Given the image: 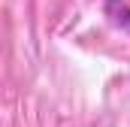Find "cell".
<instances>
[{"label":"cell","mask_w":130,"mask_h":127,"mask_svg":"<svg viewBox=\"0 0 130 127\" xmlns=\"http://www.w3.org/2000/svg\"><path fill=\"white\" fill-rule=\"evenodd\" d=\"M103 12L115 27L130 30V0H103Z\"/></svg>","instance_id":"obj_1"}]
</instances>
